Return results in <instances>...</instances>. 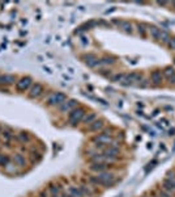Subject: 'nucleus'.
I'll return each mask as SVG.
<instances>
[{
	"instance_id": "16",
	"label": "nucleus",
	"mask_w": 175,
	"mask_h": 197,
	"mask_svg": "<svg viewBox=\"0 0 175 197\" xmlns=\"http://www.w3.org/2000/svg\"><path fill=\"white\" fill-rule=\"evenodd\" d=\"M16 82L14 75H0V84H12Z\"/></svg>"
},
{
	"instance_id": "28",
	"label": "nucleus",
	"mask_w": 175,
	"mask_h": 197,
	"mask_svg": "<svg viewBox=\"0 0 175 197\" xmlns=\"http://www.w3.org/2000/svg\"><path fill=\"white\" fill-rule=\"evenodd\" d=\"M161 41L162 42H166V43H167L169 41H170V35H169V33H167V32H165V30H161Z\"/></svg>"
},
{
	"instance_id": "26",
	"label": "nucleus",
	"mask_w": 175,
	"mask_h": 197,
	"mask_svg": "<svg viewBox=\"0 0 175 197\" xmlns=\"http://www.w3.org/2000/svg\"><path fill=\"white\" fill-rule=\"evenodd\" d=\"M80 189L82 191V193H84V196H88V197H89V196L93 195V191L90 189L89 185H81Z\"/></svg>"
},
{
	"instance_id": "22",
	"label": "nucleus",
	"mask_w": 175,
	"mask_h": 197,
	"mask_svg": "<svg viewBox=\"0 0 175 197\" xmlns=\"http://www.w3.org/2000/svg\"><path fill=\"white\" fill-rule=\"evenodd\" d=\"M2 137H3L4 142H5V145L9 146L11 139H12V134H11L9 130H3V132H2Z\"/></svg>"
},
{
	"instance_id": "11",
	"label": "nucleus",
	"mask_w": 175,
	"mask_h": 197,
	"mask_svg": "<svg viewBox=\"0 0 175 197\" xmlns=\"http://www.w3.org/2000/svg\"><path fill=\"white\" fill-rule=\"evenodd\" d=\"M162 79H164V75H162L160 70H154L153 72L150 74V80H152L154 85H160L162 83Z\"/></svg>"
},
{
	"instance_id": "6",
	"label": "nucleus",
	"mask_w": 175,
	"mask_h": 197,
	"mask_svg": "<svg viewBox=\"0 0 175 197\" xmlns=\"http://www.w3.org/2000/svg\"><path fill=\"white\" fill-rule=\"evenodd\" d=\"M77 106H78V101L77 100H73V98L68 100V98H67V100L60 105V110L63 113H68V112H72L73 109H76Z\"/></svg>"
},
{
	"instance_id": "29",
	"label": "nucleus",
	"mask_w": 175,
	"mask_h": 197,
	"mask_svg": "<svg viewBox=\"0 0 175 197\" xmlns=\"http://www.w3.org/2000/svg\"><path fill=\"white\" fill-rule=\"evenodd\" d=\"M167 43H169V47H170V49H171V50H175V37H174V38H170V41H169Z\"/></svg>"
},
{
	"instance_id": "10",
	"label": "nucleus",
	"mask_w": 175,
	"mask_h": 197,
	"mask_svg": "<svg viewBox=\"0 0 175 197\" xmlns=\"http://www.w3.org/2000/svg\"><path fill=\"white\" fill-rule=\"evenodd\" d=\"M42 92H43V87H42V84H39V83H35V84H34V85H31V88H30L29 97L35 98V97L41 96Z\"/></svg>"
},
{
	"instance_id": "25",
	"label": "nucleus",
	"mask_w": 175,
	"mask_h": 197,
	"mask_svg": "<svg viewBox=\"0 0 175 197\" xmlns=\"http://www.w3.org/2000/svg\"><path fill=\"white\" fill-rule=\"evenodd\" d=\"M9 163H11V160H9V158H8V155H3V154H0V165L7 167Z\"/></svg>"
},
{
	"instance_id": "18",
	"label": "nucleus",
	"mask_w": 175,
	"mask_h": 197,
	"mask_svg": "<svg viewBox=\"0 0 175 197\" xmlns=\"http://www.w3.org/2000/svg\"><path fill=\"white\" fill-rule=\"evenodd\" d=\"M115 24H118V25L122 26V29L126 32V33H132V25H131L129 22L127 21H114Z\"/></svg>"
},
{
	"instance_id": "12",
	"label": "nucleus",
	"mask_w": 175,
	"mask_h": 197,
	"mask_svg": "<svg viewBox=\"0 0 175 197\" xmlns=\"http://www.w3.org/2000/svg\"><path fill=\"white\" fill-rule=\"evenodd\" d=\"M84 59H85L86 65L89 66V67H97V66H99V59L95 57V55H93V54H88V55H85Z\"/></svg>"
},
{
	"instance_id": "15",
	"label": "nucleus",
	"mask_w": 175,
	"mask_h": 197,
	"mask_svg": "<svg viewBox=\"0 0 175 197\" xmlns=\"http://www.w3.org/2000/svg\"><path fill=\"white\" fill-rule=\"evenodd\" d=\"M68 195L71 197H84V193H82L80 187H69L68 188Z\"/></svg>"
},
{
	"instance_id": "32",
	"label": "nucleus",
	"mask_w": 175,
	"mask_h": 197,
	"mask_svg": "<svg viewBox=\"0 0 175 197\" xmlns=\"http://www.w3.org/2000/svg\"><path fill=\"white\" fill-rule=\"evenodd\" d=\"M173 5H174V7H175V2H174V3H173Z\"/></svg>"
},
{
	"instance_id": "4",
	"label": "nucleus",
	"mask_w": 175,
	"mask_h": 197,
	"mask_svg": "<svg viewBox=\"0 0 175 197\" xmlns=\"http://www.w3.org/2000/svg\"><path fill=\"white\" fill-rule=\"evenodd\" d=\"M111 141H113V137H111V134L109 132L101 133V134H98V135H95L93 138V142L95 143L94 146L95 147H99V149H102L105 145H109Z\"/></svg>"
},
{
	"instance_id": "21",
	"label": "nucleus",
	"mask_w": 175,
	"mask_h": 197,
	"mask_svg": "<svg viewBox=\"0 0 175 197\" xmlns=\"http://www.w3.org/2000/svg\"><path fill=\"white\" fill-rule=\"evenodd\" d=\"M95 120H97V114L95 113H89V114H85L84 120H82V122L86 125H90L91 122H94Z\"/></svg>"
},
{
	"instance_id": "30",
	"label": "nucleus",
	"mask_w": 175,
	"mask_h": 197,
	"mask_svg": "<svg viewBox=\"0 0 175 197\" xmlns=\"http://www.w3.org/2000/svg\"><path fill=\"white\" fill-rule=\"evenodd\" d=\"M137 28H138V33H141V35H145V26L141 24V25H138Z\"/></svg>"
},
{
	"instance_id": "13",
	"label": "nucleus",
	"mask_w": 175,
	"mask_h": 197,
	"mask_svg": "<svg viewBox=\"0 0 175 197\" xmlns=\"http://www.w3.org/2000/svg\"><path fill=\"white\" fill-rule=\"evenodd\" d=\"M162 75H164L170 83H175V70L173 68V67H166Z\"/></svg>"
},
{
	"instance_id": "17",
	"label": "nucleus",
	"mask_w": 175,
	"mask_h": 197,
	"mask_svg": "<svg viewBox=\"0 0 175 197\" xmlns=\"http://www.w3.org/2000/svg\"><path fill=\"white\" fill-rule=\"evenodd\" d=\"M13 160H14V164L18 165V167H25V165H26L25 156L21 155V154H16L14 158H13Z\"/></svg>"
},
{
	"instance_id": "23",
	"label": "nucleus",
	"mask_w": 175,
	"mask_h": 197,
	"mask_svg": "<svg viewBox=\"0 0 175 197\" xmlns=\"http://www.w3.org/2000/svg\"><path fill=\"white\" fill-rule=\"evenodd\" d=\"M126 78H127V74H116V75H114L111 79H113V82L120 83V84H122V83L126 80Z\"/></svg>"
},
{
	"instance_id": "3",
	"label": "nucleus",
	"mask_w": 175,
	"mask_h": 197,
	"mask_svg": "<svg viewBox=\"0 0 175 197\" xmlns=\"http://www.w3.org/2000/svg\"><path fill=\"white\" fill-rule=\"evenodd\" d=\"M65 100H67V95L65 93H63V92H52L49 97H47L46 102L50 106H55V105H62Z\"/></svg>"
},
{
	"instance_id": "31",
	"label": "nucleus",
	"mask_w": 175,
	"mask_h": 197,
	"mask_svg": "<svg viewBox=\"0 0 175 197\" xmlns=\"http://www.w3.org/2000/svg\"><path fill=\"white\" fill-rule=\"evenodd\" d=\"M160 197H171V195H170V193H167L166 191H164V189H162V191H160Z\"/></svg>"
},
{
	"instance_id": "8",
	"label": "nucleus",
	"mask_w": 175,
	"mask_h": 197,
	"mask_svg": "<svg viewBox=\"0 0 175 197\" xmlns=\"http://www.w3.org/2000/svg\"><path fill=\"white\" fill-rule=\"evenodd\" d=\"M140 80H142V75L140 72H131V74H127V78L122 83V85H129L135 82H140Z\"/></svg>"
},
{
	"instance_id": "5",
	"label": "nucleus",
	"mask_w": 175,
	"mask_h": 197,
	"mask_svg": "<svg viewBox=\"0 0 175 197\" xmlns=\"http://www.w3.org/2000/svg\"><path fill=\"white\" fill-rule=\"evenodd\" d=\"M169 177H166L164 180V183H162V189L166 191L170 195H173L175 193V176H173L171 173H169Z\"/></svg>"
},
{
	"instance_id": "7",
	"label": "nucleus",
	"mask_w": 175,
	"mask_h": 197,
	"mask_svg": "<svg viewBox=\"0 0 175 197\" xmlns=\"http://www.w3.org/2000/svg\"><path fill=\"white\" fill-rule=\"evenodd\" d=\"M30 87H31V78H29V76L22 78L20 82L16 83V89H17L18 92H25Z\"/></svg>"
},
{
	"instance_id": "2",
	"label": "nucleus",
	"mask_w": 175,
	"mask_h": 197,
	"mask_svg": "<svg viewBox=\"0 0 175 197\" xmlns=\"http://www.w3.org/2000/svg\"><path fill=\"white\" fill-rule=\"evenodd\" d=\"M85 109L84 108H81V106H77L76 109H73L72 112L69 113V117H68V120H69V124L71 125H77V124H80V122L84 120V117H85Z\"/></svg>"
},
{
	"instance_id": "20",
	"label": "nucleus",
	"mask_w": 175,
	"mask_h": 197,
	"mask_svg": "<svg viewBox=\"0 0 175 197\" xmlns=\"http://www.w3.org/2000/svg\"><path fill=\"white\" fill-rule=\"evenodd\" d=\"M150 35L154 38V39H160L161 38V29L160 28H157V26H150Z\"/></svg>"
},
{
	"instance_id": "27",
	"label": "nucleus",
	"mask_w": 175,
	"mask_h": 197,
	"mask_svg": "<svg viewBox=\"0 0 175 197\" xmlns=\"http://www.w3.org/2000/svg\"><path fill=\"white\" fill-rule=\"evenodd\" d=\"M17 139L20 142H29L30 141V137H29V134H27V133H20L18 135H17Z\"/></svg>"
},
{
	"instance_id": "9",
	"label": "nucleus",
	"mask_w": 175,
	"mask_h": 197,
	"mask_svg": "<svg viewBox=\"0 0 175 197\" xmlns=\"http://www.w3.org/2000/svg\"><path fill=\"white\" fill-rule=\"evenodd\" d=\"M109 167H110L109 163H99V162H94V163H91L89 165V169H90V171H93V172L99 173V172L107 171V169H109Z\"/></svg>"
},
{
	"instance_id": "14",
	"label": "nucleus",
	"mask_w": 175,
	"mask_h": 197,
	"mask_svg": "<svg viewBox=\"0 0 175 197\" xmlns=\"http://www.w3.org/2000/svg\"><path fill=\"white\" fill-rule=\"evenodd\" d=\"M105 128V121L103 120H95L94 122H91L90 126H89V130L90 132H99Z\"/></svg>"
},
{
	"instance_id": "19",
	"label": "nucleus",
	"mask_w": 175,
	"mask_h": 197,
	"mask_svg": "<svg viewBox=\"0 0 175 197\" xmlns=\"http://www.w3.org/2000/svg\"><path fill=\"white\" fill-rule=\"evenodd\" d=\"M49 192L51 196H60L62 195V188L59 185H50L49 187Z\"/></svg>"
},
{
	"instance_id": "24",
	"label": "nucleus",
	"mask_w": 175,
	"mask_h": 197,
	"mask_svg": "<svg viewBox=\"0 0 175 197\" xmlns=\"http://www.w3.org/2000/svg\"><path fill=\"white\" fill-rule=\"evenodd\" d=\"M115 62V59L113 57H105L102 59H99V65H113Z\"/></svg>"
},
{
	"instance_id": "1",
	"label": "nucleus",
	"mask_w": 175,
	"mask_h": 197,
	"mask_svg": "<svg viewBox=\"0 0 175 197\" xmlns=\"http://www.w3.org/2000/svg\"><path fill=\"white\" fill-rule=\"evenodd\" d=\"M89 181L93 183L95 185H102V187H111V185L115 184V175L111 172H99L95 176H90Z\"/></svg>"
}]
</instances>
